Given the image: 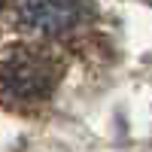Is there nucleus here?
Here are the masks:
<instances>
[{"label": "nucleus", "instance_id": "f257e3e1", "mask_svg": "<svg viewBox=\"0 0 152 152\" xmlns=\"http://www.w3.org/2000/svg\"><path fill=\"white\" fill-rule=\"evenodd\" d=\"M58 85V64L37 49H15L0 64V88L12 100L40 104Z\"/></svg>", "mask_w": 152, "mask_h": 152}, {"label": "nucleus", "instance_id": "f03ea898", "mask_svg": "<svg viewBox=\"0 0 152 152\" xmlns=\"http://www.w3.org/2000/svg\"><path fill=\"white\" fill-rule=\"evenodd\" d=\"M79 0H18L15 18L24 31L40 37H58L79 21Z\"/></svg>", "mask_w": 152, "mask_h": 152}]
</instances>
